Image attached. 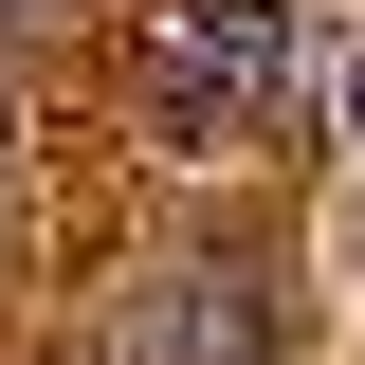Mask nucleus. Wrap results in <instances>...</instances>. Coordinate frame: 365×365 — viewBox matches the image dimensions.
<instances>
[{
	"label": "nucleus",
	"instance_id": "nucleus-2",
	"mask_svg": "<svg viewBox=\"0 0 365 365\" xmlns=\"http://www.w3.org/2000/svg\"><path fill=\"white\" fill-rule=\"evenodd\" d=\"M146 365H274V274H256V256L165 274V329H146Z\"/></svg>",
	"mask_w": 365,
	"mask_h": 365
},
{
	"label": "nucleus",
	"instance_id": "nucleus-1",
	"mask_svg": "<svg viewBox=\"0 0 365 365\" xmlns=\"http://www.w3.org/2000/svg\"><path fill=\"white\" fill-rule=\"evenodd\" d=\"M274 73H292V19H274V0H182L165 37H146V128L220 146V128L274 110Z\"/></svg>",
	"mask_w": 365,
	"mask_h": 365
},
{
	"label": "nucleus",
	"instance_id": "nucleus-3",
	"mask_svg": "<svg viewBox=\"0 0 365 365\" xmlns=\"http://www.w3.org/2000/svg\"><path fill=\"white\" fill-rule=\"evenodd\" d=\"M347 146H365V55H347Z\"/></svg>",
	"mask_w": 365,
	"mask_h": 365
}]
</instances>
